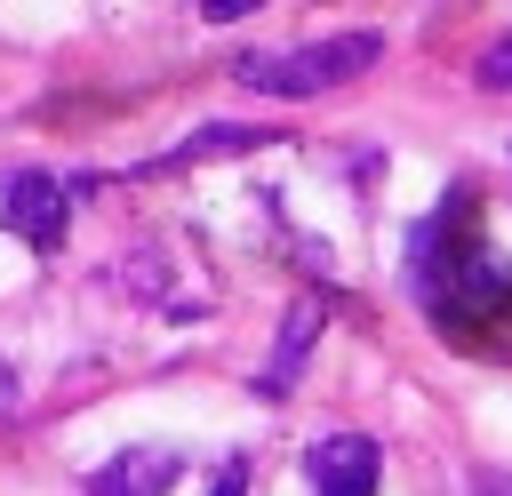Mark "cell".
Wrapping results in <instances>:
<instances>
[{
    "label": "cell",
    "mask_w": 512,
    "mask_h": 496,
    "mask_svg": "<svg viewBox=\"0 0 512 496\" xmlns=\"http://www.w3.org/2000/svg\"><path fill=\"white\" fill-rule=\"evenodd\" d=\"M376 56H384V32H336V40H312V48H256V56H232V80L256 88V96H328V88L360 80Z\"/></svg>",
    "instance_id": "1"
},
{
    "label": "cell",
    "mask_w": 512,
    "mask_h": 496,
    "mask_svg": "<svg viewBox=\"0 0 512 496\" xmlns=\"http://www.w3.org/2000/svg\"><path fill=\"white\" fill-rule=\"evenodd\" d=\"M0 224L24 240V248H64V184L56 176H8L0 192Z\"/></svg>",
    "instance_id": "2"
},
{
    "label": "cell",
    "mask_w": 512,
    "mask_h": 496,
    "mask_svg": "<svg viewBox=\"0 0 512 496\" xmlns=\"http://www.w3.org/2000/svg\"><path fill=\"white\" fill-rule=\"evenodd\" d=\"M304 472H312V496H376V440L336 432V440L312 448Z\"/></svg>",
    "instance_id": "3"
},
{
    "label": "cell",
    "mask_w": 512,
    "mask_h": 496,
    "mask_svg": "<svg viewBox=\"0 0 512 496\" xmlns=\"http://www.w3.org/2000/svg\"><path fill=\"white\" fill-rule=\"evenodd\" d=\"M176 472H184L176 448H128V456H112V464L88 480V496H168Z\"/></svg>",
    "instance_id": "4"
},
{
    "label": "cell",
    "mask_w": 512,
    "mask_h": 496,
    "mask_svg": "<svg viewBox=\"0 0 512 496\" xmlns=\"http://www.w3.org/2000/svg\"><path fill=\"white\" fill-rule=\"evenodd\" d=\"M312 336H320V304H288V328H280V344H272V360H264V392L280 400L288 384H296V368H304V352H312Z\"/></svg>",
    "instance_id": "5"
},
{
    "label": "cell",
    "mask_w": 512,
    "mask_h": 496,
    "mask_svg": "<svg viewBox=\"0 0 512 496\" xmlns=\"http://www.w3.org/2000/svg\"><path fill=\"white\" fill-rule=\"evenodd\" d=\"M272 128H200V136H184L160 168H184V160H208V152H240V144H264Z\"/></svg>",
    "instance_id": "6"
},
{
    "label": "cell",
    "mask_w": 512,
    "mask_h": 496,
    "mask_svg": "<svg viewBox=\"0 0 512 496\" xmlns=\"http://www.w3.org/2000/svg\"><path fill=\"white\" fill-rule=\"evenodd\" d=\"M480 80H488V88H512V40H496V48H488V64H480Z\"/></svg>",
    "instance_id": "7"
},
{
    "label": "cell",
    "mask_w": 512,
    "mask_h": 496,
    "mask_svg": "<svg viewBox=\"0 0 512 496\" xmlns=\"http://www.w3.org/2000/svg\"><path fill=\"white\" fill-rule=\"evenodd\" d=\"M256 8H264V0H200L208 24H240V16H256Z\"/></svg>",
    "instance_id": "8"
},
{
    "label": "cell",
    "mask_w": 512,
    "mask_h": 496,
    "mask_svg": "<svg viewBox=\"0 0 512 496\" xmlns=\"http://www.w3.org/2000/svg\"><path fill=\"white\" fill-rule=\"evenodd\" d=\"M216 496H240V464H224V472H216Z\"/></svg>",
    "instance_id": "9"
}]
</instances>
